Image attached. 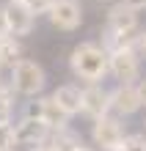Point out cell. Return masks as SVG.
I'll use <instances>...</instances> for the list:
<instances>
[{
  "mask_svg": "<svg viewBox=\"0 0 146 151\" xmlns=\"http://www.w3.org/2000/svg\"><path fill=\"white\" fill-rule=\"evenodd\" d=\"M108 60H110V52H108L105 47H99V44H94V41H83L80 47L72 50L69 66H72V74L75 77H80L88 85H94V83H99V80L110 72Z\"/></svg>",
  "mask_w": 146,
  "mask_h": 151,
  "instance_id": "1",
  "label": "cell"
},
{
  "mask_svg": "<svg viewBox=\"0 0 146 151\" xmlns=\"http://www.w3.org/2000/svg\"><path fill=\"white\" fill-rule=\"evenodd\" d=\"M11 74H14L11 88H14L17 93H22V96H36V93H41L44 83H47L44 69L36 63V60H25V58H20V60L14 63Z\"/></svg>",
  "mask_w": 146,
  "mask_h": 151,
  "instance_id": "2",
  "label": "cell"
},
{
  "mask_svg": "<svg viewBox=\"0 0 146 151\" xmlns=\"http://www.w3.org/2000/svg\"><path fill=\"white\" fill-rule=\"evenodd\" d=\"M91 137H94V146H97V148H102V151H116L127 135H124V127L118 124V118H113V115H102V118L94 121Z\"/></svg>",
  "mask_w": 146,
  "mask_h": 151,
  "instance_id": "3",
  "label": "cell"
},
{
  "mask_svg": "<svg viewBox=\"0 0 146 151\" xmlns=\"http://www.w3.org/2000/svg\"><path fill=\"white\" fill-rule=\"evenodd\" d=\"M47 14H50V22L58 30H75L83 22V8H80L77 0H52Z\"/></svg>",
  "mask_w": 146,
  "mask_h": 151,
  "instance_id": "4",
  "label": "cell"
},
{
  "mask_svg": "<svg viewBox=\"0 0 146 151\" xmlns=\"http://www.w3.org/2000/svg\"><path fill=\"white\" fill-rule=\"evenodd\" d=\"M108 66H110V74H113L116 80H121V83H132V80L141 74V63H138V55H135L132 47L113 50Z\"/></svg>",
  "mask_w": 146,
  "mask_h": 151,
  "instance_id": "5",
  "label": "cell"
},
{
  "mask_svg": "<svg viewBox=\"0 0 146 151\" xmlns=\"http://www.w3.org/2000/svg\"><path fill=\"white\" fill-rule=\"evenodd\" d=\"M50 127L44 124L41 118H36V115H25L20 124H14V135H17V143L20 146H39V143H47L50 137Z\"/></svg>",
  "mask_w": 146,
  "mask_h": 151,
  "instance_id": "6",
  "label": "cell"
},
{
  "mask_svg": "<svg viewBox=\"0 0 146 151\" xmlns=\"http://www.w3.org/2000/svg\"><path fill=\"white\" fill-rule=\"evenodd\" d=\"M141 107H143V104H141L138 88H135L132 83H121L116 91H110V110L113 113H118V115H132V113H138Z\"/></svg>",
  "mask_w": 146,
  "mask_h": 151,
  "instance_id": "7",
  "label": "cell"
},
{
  "mask_svg": "<svg viewBox=\"0 0 146 151\" xmlns=\"http://www.w3.org/2000/svg\"><path fill=\"white\" fill-rule=\"evenodd\" d=\"M108 110H110V93L105 91L99 83L83 88V113L88 115V118H102V115H108Z\"/></svg>",
  "mask_w": 146,
  "mask_h": 151,
  "instance_id": "8",
  "label": "cell"
},
{
  "mask_svg": "<svg viewBox=\"0 0 146 151\" xmlns=\"http://www.w3.org/2000/svg\"><path fill=\"white\" fill-rule=\"evenodd\" d=\"M25 115H36V118H41L50 129H63V127H66V121H69V115L61 110V104L52 99V96L39 99V104H31V110L25 113Z\"/></svg>",
  "mask_w": 146,
  "mask_h": 151,
  "instance_id": "9",
  "label": "cell"
},
{
  "mask_svg": "<svg viewBox=\"0 0 146 151\" xmlns=\"http://www.w3.org/2000/svg\"><path fill=\"white\" fill-rule=\"evenodd\" d=\"M3 11H6V22H8V33L11 36H28L33 30V17L36 14H31V8L25 3H14L11 0Z\"/></svg>",
  "mask_w": 146,
  "mask_h": 151,
  "instance_id": "10",
  "label": "cell"
},
{
  "mask_svg": "<svg viewBox=\"0 0 146 151\" xmlns=\"http://www.w3.org/2000/svg\"><path fill=\"white\" fill-rule=\"evenodd\" d=\"M138 28V14H135V8L118 3L113 6L110 11H108V30L110 33H132Z\"/></svg>",
  "mask_w": 146,
  "mask_h": 151,
  "instance_id": "11",
  "label": "cell"
},
{
  "mask_svg": "<svg viewBox=\"0 0 146 151\" xmlns=\"http://www.w3.org/2000/svg\"><path fill=\"white\" fill-rule=\"evenodd\" d=\"M52 99H55L58 104H61V110L69 115H77V113H83V88L80 85H61V88H55L52 91Z\"/></svg>",
  "mask_w": 146,
  "mask_h": 151,
  "instance_id": "12",
  "label": "cell"
},
{
  "mask_svg": "<svg viewBox=\"0 0 146 151\" xmlns=\"http://www.w3.org/2000/svg\"><path fill=\"white\" fill-rule=\"evenodd\" d=\"M50 146L55 148V151H77L80 146H83V140H80L75 132H69L66 127H63V129H52Z\"/></svg>",
  "mask_w": 146,
  "mask_h": 151,
  "instance_id": "13",
  "label": "cell"
},
{
  "mask_svg": "<svg viewBox=\"0 0 146 151\" xmlns=\"http://www.w3.org/2000/svg\"><path fill=\"white\" fill-rule=\"evenodd\" d=\"M22 55V47H20V41H17L14 36H6V39H0V69L3 66H11L20 60Z\"/></svg>",
  "mask_w": 146,
  "mask_h": 151,
  "instance_id": "14",
  "label": "cell"
},
{
  "mask_svg": "<svg viewBox=\"0 0 146 151\" xmlns=\"http://www.w3.org/2000/svg\"><path fill=\"white\" fill-rule=\"evenodd\" d=\"M20 143H17L14 127L11 124H0V151H17Z\"/></svg>",
  "mask_w": 146,
  "mask_h": 151,
  "instance_id": "15",
  "label": "cell"
},
{
  "mask_svg": "<svg viewBox=\"0 0 146 151\" xmlns=\"http://www.w3.org/2000/svg\"><path fill=\"white\" fill-rule=\"evenodd\" d=\"M116 151H146V137L141 135H130L121 140V146H118Z\"/></svg>",
  "mask_w": 146,
  "mask_h": 151,
  "instance_id": "16",
  "label": "cell"
},
{
  "mask_svg": "<svg viewBox=\"0 0 146 151\" xmlns=\"http://www.w3.org/2000/svg\"><path fill=\"white\" fill-rule=\"evenodd\" d=\"M11 96H0V124H11Z\"/></svg>",
  "mask_w": 146,
  "mask_h": 151,
  "instance_id": "17",
  "label": "cell"
},
{
  "mask_svg": "<svg viewBox=\"0 0 146 151\" xmlns=\"http://www.w3.org/2000/svg\"><path fill=\"white\" fill-rule=\"evenodd\" d=\"M22 3L31 8V14H47L50 6H52V0H22Z\"/></svg>",
  "mask_w": 146,
  "mask_h": 151,
  "instance_id": "18",
  "label": "cell"
},
{
  "mask_svg": "<svg viewBox=\"0 0 146 151\" xmlns=\"http://www.w3.org/2000/svg\"><path fill=\"white\" fill-rule=\"evenodd\" d=\"M6 36H11L8 33V22H6V11L0 8V39H6Z\"/></svg>",
  "mask_w": 146,
  "mask_h": 151,
  "instance_id": "19",
  "label": "cell"
},
{
  "mask_svg": "<svg viewBox=\"0 0 146 151\" xmlns=\"http://www.w3.org/2000/svg\"><path fill=\"white\" fill-rule=\"evenodd\" d=\"M135 88H138V96H141V104L146 107V77H143V80H141V83L135 85Z\"/></svg>",
  "mask_w": 146,
  "mask_h": 151,
  "instance_id": "20",
  "label": "cell"
},
{
  "mask_svg": "<svg viewBox=\"0 0 146 151\" xmlns=\"http://www.w3.org/2000/svg\"><path fill=\"white\" fill-rule=\"evenodd\" d=\"M124 6H130V8H135V11H141V8H146V0H121Z\"/></svg>",
  "mask_w": 146,
  "mask_h": 151,
  "instance_id": "21",
  "label": "cell"
},
{
  "mask_svg": "<svg viewBox=\"0 0 146 151\" xmlns=\"http://www.w3.org/2000/svg\"><path fill=\"white\" fill-rule=\"evenodd\" d=\"M31 151H55L50 143H39V146H31Z\"/></svg>",
  "mask_w": 146,
  "mask_h": 151,
  "instance_id": "22",
  "label": "cell"
},
{
  "mask_svg": "<svg viewBox=\"0 0 146 151\" xmlns=\"http://www.w3.org/2000/svg\"><path fill=\"white\" fill-rule=\"evenodd\" d=\"M138 47H141V52H143V58H146V33L138 39Z\"/></svg>",
  "mask_w": 146,
  "mask_h": 151,
  "instance_id": "23",
  "label": "cell"
},
{
  "mask_svg": "<svg viewBox=\"0 0 146 151\" xmlns=\"http://www.w3.org/2000/svg\"><path fill=\"white\" fill-rule=\"evenodd\" d=\"M77 151H91V148H86V146H80V148H77Z\"/></svg>",
  "mask_w": 146,
  "mask_h": 151,
  "instance_id": "24",
  "label": "cell"
},
{
  "mask_svg": "<svg viewBox=\"0 0 146 151\" xmlns=\"http://www.w3.org/2000/svg\"><path fill=\"white\" fill-rule=\"evenodd\" d=\"M14 3H22V0H14Z\"/></svg>",
  "mask_w": 146,
  "mask_h": 151,
  "instance_id": "25",
  "label": "cell"
}]
</instances>
